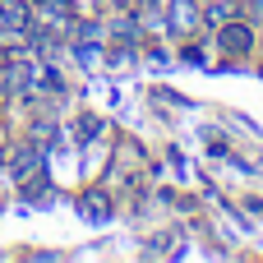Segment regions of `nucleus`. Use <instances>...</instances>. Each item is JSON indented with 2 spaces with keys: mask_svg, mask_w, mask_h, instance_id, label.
<instances>
[{
  "mask_svg": "<svg viewBox=\"0 0 263 263\" xmlns=\"http://www.w3.org/2000/svg\"><path fill=\"white\" fill-rule=\"evenodd\" d=\"M217 46H222V51H231V55H250V51H254V28H250V23L227 18V23L217 28Z\"/></svg>",
  "mask_w": 263,
  "mask_h": 263,
  "instance_id": "1",
  "label": "nucleus"
},
{
  "mask_svg": "<svg viewBox=\"0 0 263 263\" xmlns=\"http://www.w3.org/2000/svg\"><path fill=\"white\" fill-rule=\"evenodd\" d=\"M199 28V5L194 0H171V32H194Z\"/></svg>",
  "mask_w": 263,
  "mask_h": 263,
  "instance_id": "2",
  "label": "nucleus"
},
{
  "mask_svg": "<svg viewBox=\"0 0 263 263\" xmlns=\"http://www.w3.org/2000/svg\"><path fill=\"white\" fill-rule=\"evenodd\" d=\"M231 14H236V9H231V0H222V5H213V9H208V23H213V28H222Z\"/></svg>",
  "mask_w": 263,
  "mask_h": 263,
  "instance_id": "3",
  "label": "nucleus"
},
{
  "mask_svg": "<svg viewBox=\"0 0 263 263\" xmlns=\"http://www.w3.org/2000/svg\"><path fill=\"white\" fill-rule=\"evenodd\" d=\"M250 9H254V18H263V0H250Z\"/></svg>",
  "mask_w": 263,
  "mask_h": 263,
  "instance_id": "4",
  "label": "nucleus"
},
{
  "mask_svg": "<svg viewBox=\"0 0 263 263\" xmlns=\"http://www.w3.org/2000/svg\"><path fill=\"white\" fill-rule=\"evenodd\" d=\"M111 5H120V0H111Z\"/></svg>",
  "mask_w": 263,
  "mask_h": 263,
  "instance_id": "5",
  "label": "nucleus"
}]
</instances>
